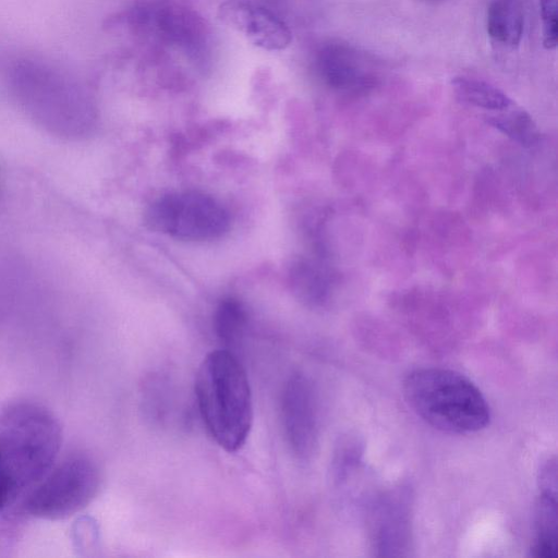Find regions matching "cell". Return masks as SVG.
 <instances>
[{
	"label": "cell",
	"mask_w": 558,
	"mask_h": 558,
	"mask_svg": "<svg viewBox=\"0 0 558 558\" xmlns=\"http://www.w3.org/2000/svg\"><path fill=\"white\" fill-rule=\"evenodd\" d=\"M61 442V425L46 407L19 401L0 412V484L13 501L51 470Z\"/></svg>",
	"instance_id": "1"
},
{
	"label": "cell",
	"mask_w": 558,
	"mask_h": 558,
	"mask_svg": "<svg viewBox=\"0 0 558 558\" xmlns=\"http://www.w3.org/2000/svg\"><path fill=\"white\" fill-rule=\"evenodd\" d=\"M195 397L203 423L227 452L241 449L253 424V399L246 372L230 350L209 352L195 378Z\"/></svg>",
	"instance_id": "2"
},
{
	"label": "cell",
	"mask_w": 558,
	"mask_h": 558,
	"mask_svg": "<svg viewBox=\"0 0 558 558\" xmlns=\"http://www.w3.org/2000/svg\"><path fill=\"white\" fill-rule=\"evenodd\" d=\"M403 395L417 416L445 433H476L490 421V409L481 390L452 369L412 371L403 380Z\"/></svg>",
	"instance_id": "3"
},
{
	"label": "cell",
	"mask_w": 558,
	"mask_h": 558,
	"mask_svg": "<svg viewBox=\"0 0 558 558\" xmlns=\"http://www.w3.org/2000/svg\"><path fill=\"white\" fill-rule=\"evenodd\" d=\"M99 486L100 471L95 461L85 453H74L29 489L24 508L38 519H65L84 509Z\"/></svg>",
	"instance_id": "4"
},
{
	"label": "cell",
	"mask_w": 558,
	"mask_h": 558,
	"mask_svg": "<svg viewBox=\"0 0 558 558\" xmlns=\"http://www.w3.org/2000/svg\"><path fill=\"white\" fill-rule=\"evenodd\" d=\"M151 230L186 241H211L230 228V216L215 197L196 191L166 194L145 213Z\"/></svg>",
	"instance_id": "5"
},
{
	"label": "cell",
	"mask_w": 558,
	"mask_h": 558,
	"mask_svg": "<svg viewBox=\"0 0 558 558\" xmlns=\"http://www.w3.org/2000/svg\"><path fill=\"white\" fill-rule=\"evenodd\" d=\"M315 69L327 87L349 95L373 90L383 74L381 64L375 57L342 40H329L319 47Z\"/></svg>",
	"instance_id": "6"
},
{
	"label": "cell",
	"mask_w": 558,
	"mask_h": 558,
	"mask_svg": "<svg viewBox=\"0 0 558 558\" xmlns=\"http://www.w3.org/2000/svg\"><path fill=\"white\" fill-rule=\"evenodd\" d=\"M281 420L291 451L300 459L311 458L318 445V404L313 384L301 373L291 375L283 387Z\"/></svg>",
	"instance_id": "7"
},
{
	"label": "cell",
	"mask_w": 558,
	"mask_h": 558,
	"mask_svg": "<svg viewBox=\"0 0 558 558\" xmlns=\"http://www.w3.org/2000/svg\"><path fill=\"white\" fill-rule=\"evenodd\" d=\"M405 488L381 494L371 506L368 531L377 556H405L411 547V505Z\"/></svg>",
	"instance_id": "8"
},
{
	"label": "cell",
	"mask_w": 558,
	"mask_h": 558,
	"mask_svg": "<svg viewBox=\"0 0 558 558\" xmlns=\"http://www.w3.org/2000/svg\"><path fill=\"white\" fill-rule=\"evenodd\" d=\"M218 17L262 49L282 50L291 44L292 34L288 25L265 8L228 0L219 5Z\"/></svg>",
	"instance_id": "9"
},
{
	"label": "cell",
	"mask_w": 558,
	"mask_h": 558,
	"mask_svg": "<svg viewBox=\"0 0 558 558\" xmlns=\"http://www.w3.org/2000/svg\"><path fill=\"white\" fill-rule=\"evenodd\" d=\"M538 496L535 510V538L531 556L557 557V464L548 459L538 473Z\"/></svg>",
	"instance_id": "10"
},
{
	"label": "cell",
	"mask_w": 558,
	"mask_h": 558,
	"mask_svg": "<svg viewBox=\"0 0 558 558\" xmlns=\"http://www.w3.org/2000/svg\"><path fill=\"white\" fill-rule=\"evenodd\" d=\"M486 31L490 39L502 47L519 46L524 31L523 0H490Z\"/></svg>",
	"instance_id": "11"
},
{
	"label": "cell",
	"mask_w": 558,
	"mask_h": 558,
	"mask_svg": "<svg viewBox=\"0 0 558 558\" xmlns=\"http://www.w3.org/2000/svg\"><path fill=\"white\" fill-rule=\"evenodd\" d=\"M451 86L459 100L481 109L494 112L513 104L500 88L481 78L456 76L451 81Z\"/></svg>",
	"instance_id": "12"
},
{
	"label": "cell",
	"mask_w": 558,
	"mask_h": 558,
	"mask_svg": "<svg viewBox=\"0 0 558 558\" xmlns=\"http://www.w3.org/2000/svg\"><path fill=\"white\" fill-rule=\"evenodd\" d=\"M486 120L499 132L525 147L535 145L541 137L533 118L514 102L502 110L494 111Z\"/></svg>",
	"instance_id": "13"
},
{
	"label": "cell",
	"mask_w": 558,
	"mask_h": 558,
	"mask_svg": "<svg viewBox=\"0 0 558 558\" xmlns=\"http://www.w3.org/2000/svg\"><path fill=\"white\" fill-rule=\"evenodd\" d=\"M158 32L168 40L180 45H195L201 27L195 16L177 7L158 8L154 13Z\"/></svg>",
	"instance_id": "14"
},
{
	"label": "cell",
	"mask_w": 558,
	"mask_h": 558,
	"mask_svg": "<svg viewBox=\"0 0 558 558\" xmlns=\"http://www.w3.org/2000/svg\"><path fill=\"white\" fill-rule=\"evenodd\" d=\"M246 322L245 308L239 300L227 298L219 302L214 313V330L225 349L230 350L238 344Z\"/></svg>",
	"instance_id": "15"
},
{
	"label": "cell",
	"mask_w": 558,
	"mask_h": 558,
	"mask_svg": "<svg viewBox=\"0 0 558 558\" xmlns=\"http://www.w3.org/2000/svg\"><path fill=\"white\" fill-rule=\"evenodd\" d=\"M292 283L300 298L312 305H323L329 295L326 274L315 264L300 262L292 271Z\"/></svg>",
	"instance_id": "16"
},
{
	"label": "cell",
	"mask_w": 558,
	"mask_h": 558,
	"mask_svg": "<svg viewBox=\"0 0 558 558\" xmlns=\"http://www.w3.org/2000/svg\"><path fill=\"white\" fill-rule=\"evenodd\" d=\"M542 17L543 45L547 49H555L558 37L557 0H538Z\"/></svg>",
	"instance_id": "17"
},
{
	"label": "cell",
	"mask_w": 558,
	"mask_h": 558,
	"mask_svg": "<svg viewBox=\"0 0 558 558\" xmlns=\"http://www.w3.org/2000/svg\"><path fill=\"white\" fill-rule=\"evenodd\" d=\"M429 1H437V0H429Z\"/></svg>",
	"instance_id": "18"
}]
</instances>
